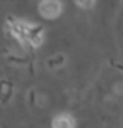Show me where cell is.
I'll return each instance as SVG.
<instances>
[{"label": "cell", "instance_id": "cell-4", "mask_svg": "<svg viewBox=\"0 0 123 128\" xmlns=\"http://www.w3.org/2000/svg\"><path fill=\"white\" fill-rule=\"evenodd\" d=\"M63 62H65V57H63V55H57V57L48 58V66H50V68L60 66V65H63Z\"/></svg>", "mask_w": 123, "mask_h": 128}, {"label": "cell", "instance_id": "cell-1", "mask_svg": "<svg viewBox=\"0 0 123 128\" xmlns=\"http://www.w3.org/2000/svg\"><path fill=\"white\" fill-rule=\"evenodd\" d=\"M38 12L45 18H57L62 14V4L58 0H42L38 5Z\"/></svg>", "mask_w": 123, "mask_h": 128}, {"label": "cell", "instance_id": "cell-3", "mask_svg": "<svg viewBox=\"0 0 123 128\" xmlns=\"http://www.w3.org/2000/svg\"><path fill=\"white\" fill-rule=\"evenodd\" d=\"M53 128H73V122H72L70 116L60 115L53 120Z\"/></svg>", "mask_w": 123, "mask_h": 128}, {"label": "cell", "instance_id": "cell-2", "mask_svg": "<svg viewBox=\"0 0 123 128\" xmlns=\"http://www.w3.org/2000/svg\"><path fill=\"white\" fill-rule=\"evenodd\" d=\"M43 28L40 25L35 24H28L27 27V45H32V47H38L42 45L43 42Z\"/></svg>", "mask_w": 123, "mask_h": 128}, {"label": "cell", "instance_id": "cell-5", "mask_svg": "<svg viewBox=\"0 0 123 128\" xmlns=\"http://www.w3.org/2000/svg\"><path fill=\"white\" fill-rule=\"evenodd\" d=\"M76 5L82 7V8H92V5H93L95 0H75Z\"/></svg>", "mask_w": 123, "mask_h": 128}]
</instances>
